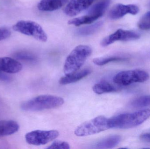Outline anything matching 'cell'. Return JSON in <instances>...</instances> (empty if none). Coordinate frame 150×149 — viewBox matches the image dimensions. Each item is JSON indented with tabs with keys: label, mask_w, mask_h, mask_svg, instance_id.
<instances>
[{
	"label": "cell",
	"mask_w": 150,
	"mask_h": 149,
	"mask_svg": "<svg viewBox=\"0 0 150 149\" xmlns=\"http://www.w3.org/2000/svg\"><path fill=\"white\" fill-rule=\"evenodd\" d=\"M150 116L149 109L121 114L108 119L109 129H126L134 127L143 123Z\"/></svg>",
	"instance_id": "6da1fadb"
},
{
	"label": "cell",
	"mask_w": 150,
	"mask_h": 149,
	"mask_svg": "<svg viewBox=\"0 0 150 149\" xmlns=\"http://www.w3.org/2000/svg\"><path fill=\"white\" fill-rule=\"evenodd\" d=\"M61 97L52 95H41L24 101L21 109L26 112H35L57 108L64 104Z\"/></svg>",
	"instance_id": "7a4b0ae2"
},
{
	"label": "cell",
	"mask_w": 150,
	"mask_h": 149,
	"mask_svg": "<svg viewBox=\"0 0 150 149\" xmlns=\"http://www.w3.org/2000/svg\"><path fill=\"white\" fill-rule=\"evenodd\" d=\"M92 52L91 47L80 45L75 47L67 58L64 66L66 75L77 72L81 68Z\"/></svg>",
	"instance_id": "3957f363"
},
{
	"label": "cell",
	"mask_w": 150,
	"mask_h": 149,
	"mask_svg": "<svg viewBox=\"0 0 150 149\" xmlns=\"http://www.w3.org/2000/svg\"><path fill=\"white\" fill-rule=\"evenodd\" d=\"M108 129V119L100 115L79 125L75 129L74 134L76 136L83 137L98 134Z\"/></svg>",
	"instance_id": "277c9868"
},
{
	"label": "cell",
	"mask_w": 150,
	"mask_h": 149,
	"mask_svg": "<svg viewBox=\"0 0 150 149\" xmlns=\"http://www.w3.org/2000/svg\"><path fill=\"white\" fill-rule=\"evenodd\" d=\"M13 30L26 36L33 37L42 42L47 40V36L42 27L36 22L21 20L13 25Z\"/></svg>",
	"instance_id": "5b68a950"
},
{
	"label": "cell",
	"mask_w": 150,
	"mask_h": 149,
	"mask_svg": "<svg viewBox=\"0 0 150 149\" xmlns=\"http://www.w3.org/2000/svg\"><path fill=\"white\" fill-rule=\"evenodd\" d=\"M149 78V73L141 70L123 71L116 74L113 79L115 84L127 86L135 83H142Z\"/></svg>",
	"instance_id": "8992f818"
},
{
	"label": "cell",
	"mask_w": 150,
	"mask_h": 149,
	"mask_svg": "<svg viewBox=\"0 0 150 149\" xmlns=\"http://www.w3.org/2000/svg\"><path fill=\"white\" fill-rule=\"evenodd\" d=\"M59 131L56 130H36L27 133L25 135L26 142L30 145H45L59 136Z\"/></svg>",
	"instance_id": "52a82bcc"
},
{
	"label": "cell",
	"mask_w": 150,
	"mask_h": 149,
	"mask_svg": "<svg viewBox=\"0 0 150 149\" xmlns=\"http://www.w3.org/2000/svg\"><path fill=\"white\" fill-rule=\"evenodd\" d=\"M140 36V34L134 31L119 29L114 33L104 38L100 45L103 47H106L116 41H133L139 39Z\"/></svg>",
	"instance_id": "ba28073f"
},
{
	"label": "cell",
	"mask_w": 150,
	"mask_h": 149,
	"mask_svg": "<svg viewBox=\"0 0 150 149\" xmlns=\"http://www.w3.org/2000/svg\"><path fill=\"white\" fill-rule=\"evenodd\" d=\"M139 8L135 4L117 3L112 7L108 13V16L112 20H117L127 14L136 15L139 12Z\"/></svg>",
	"instance_id": "9c48e42d"
},
{
	"label": "cell",
	"mask_w": 150,
	"mask_h": 149,
	"mask_svg": "<svg viewBox=\"0 0 150 149\" xmlns=\"http://www.w3.org/2000/svg\"><path fill=\"white\" fill-rule=\"evenodd\" d=\"M95 0H70L65 7L64 13L74 17L90 7Z\"/></svg>",
	"instance_id": "30bf717a"
},
{
	"label": "cell",
	"mask_w": 150,
	"mask_h": 149,
	"mask_svg": "<svg viewBox=\"0 0 150 149\" xmlns=\"http://www.w3.org/2000/svg\"><path fill=\"white\" fill-rule=\"evenodd\" d=\"M23 69V66L16 59L9 57H0V71L8 73L19 72Z\"/></svg>",
	"instance_id": "8fae6325"
},
{
	"label": "cell",
	"mask_w": 150,
	"mask_h": 149,
	"mask_svg": "<svg viewBox=\"0 0 150 149\" xmlns=\"http://www.w3.org/2000/svg\"><path fill=\"white\" fill-rule=\"evenodd\" d=\"M69 0H40L38 8L43 11H52L59 9L67 3Z\"/></svg>",
	"instance_id": "7c38bea8"
},
{
	"label": "cell",
	"mask_w": 150,
	"mask_h": 149,
	"mask_svg": "<svg viewBox=\"0 0 150 149\" xmlns=\"http://www.w3.org/2000/svg\"><path fill=\"white\" fill-rule=\"evenodd\" d=\"M19 125L12 120L0 121V137L13 134L18 131Z\"/></svg>",
	"instance_id": "4fadbf2b"
},
{
	"label": "cell",
	"mask_w": 150,
	"mask_h": 149,
	"mask_svg": "<svg viewBox=\"0 0 150 149\" xmlns=\"http://www.w3.org/2000/svg\"><path fill=\"white\" fill-rule=\"evenodd\" d=\"M91 72L90 69H85L80 71L76 72L72 74L66 75L60 79L59 84L62 85H69L77 82L88 76Z\"/></svg>",
	"instance_id": "5bb4252c"
},
{
	"label": "cell",
	"mask_w": 150,
	"mask_h": 149,
	"mask_svg": "<svg viewBox=\"0 0 150 149\" xmlns=\"http://www.w3.org/2000/svg\"><path fill=\"white\" fill-rule=\"evenodd\" d=\"M121 137L119 135H112L108 136L97 143L95 148L97 149H112L120 143Z\"/></svg>",
	"instance_id": "9a60e30c"
},
{
	"label": "cell",
	"mask_w": 150,
	"mask_h": 149,
	"mask_svg": "<svg viewBox=\"0 0 150 149\" xmlns=\"http://www.w3.org/2000/svg\"><path fill=\"white\" fill-rule=\"evenodd\" d=\"M100 17H101L100 16L87 14L85 15L70 19L68 22V23L69 24H72L76 26H79L83 24H91Z\"/></svg>",
	"instance_id": "2e32d148"
},
{
	"label": "cell",
	"mask_w": 150,
	"mask_h": 149,
	"mask_svg": "<svg viewBox=\"0 0 150 149\" xmlns=\"http://www.w3.org/2000/svg\"><path fill=\"white\" fill-rule=\"evenodd\" d=\"M110 3V0H102L93 5L88 11L89 15L102 16Z\"/></svg>",
	"instance_id": "e0dca14e"
},
{
	"label": "cell",
	"mask_w": 150,
	"mask_h": 149,
	"mask_svg": "<svg viewBox=\"0 0 150 149\" xmlns=\"http://www.w3.org/2000/svg\"><path fill=\"white\" fill-rule=\"evenodd\" d=\"M102 21L98 22L78 30L77 34L79 36H87L92 35L98 31L103 25Z\"/></svg>",
	"instance_id": "ac0fdd59"
},
{
	"label": "cell",
	"mask_w": 150,
	"mask_h": 149,
	"mask_svg": "<svg viewBox=\"0 0 150 149\" xmlns=\"http://www.w3.org/2000/svg\"><path fill=\"white\" fill-rule=\"evenodd\" d=\"M93 90L95 93L98 94L113 92L117 91L113 86L106 82L95 84L93 87Z\"/></svg>",
	"instance_id": "d6986e66"
},
{
	"label": "cell",
	"mask_w": 150,
	"mask_h": 149,
	"mask_svg": "<svg viewBox=\"0 0 150 149\" xmlns=\"http://www.w3.org/2000/svg\"><path fill=\"white\" fill-rule=\"evenodd\" d=\"M125 59L121 57L117 56H110V57H102L97 58L93 59L94 64L99 66L105 65L108 63L116 61H123Z\"/></svg>",
	"instance_id": "ffe728a7"
},
{
	"label": "cell",
	"mask_w": 150,
	"mask_h": 149,
	"mask_svg": "<svg viewBox=\"0 0 150 149\" xmlns=\"http://www.w3.org/2000/svg\"><path fill=\"white\" fill-rule=\"evenodd\" d=\"M14 56L16 59L23 61L34 62L37 60V57L35 55L27 52H18L15 53Z\"/></svg>",
	"instance_id": "44dd1931"
},
{
	"label": "cell",
	"mask_w": 150,
	"mask_h": 149,
	"mask_svg": "<svg viewBox=\"0 0 150 149\" xmlns=\"http://www.w3.org/2000/svg\"><path fill=\"white\" fill-rule=\"evenodd\" d=\"M131 105L134 107L141 108L150 106V95L142 96L132 101Z\"/></svg>",
	"instance_id": "7402d4cb"
},
{
	"label": "cell",
	"mask_w": 150,
	"mask_h": 149,
	"mask_svg": "<svg viewBox=\"0 0 150 149\" xmlns=\"http://www.w3.org/2000/svg\"><path fill=\"white\" fill-rule=\"evenodd\" d=\"M138 26L141 29H150V11L144 14L138 22Z\"/></svg>",
	"instance_id": "603a6c76"
},
{
	"label": "cell",
	"mask_w": 150,
	"mask_h": 149,
	"mask_svg": "<svg viewBox=\"0 0 150 149\" xmlns=\"http://www.w3.org/2000/svg\"><path fill=\"white\" fill-rule=\"evenodd\" d=\"M47 149H70V146L67 142L55 141L47 148Z\"/></svg>",
	"instance_id": "cb8c5ba5"
},
{
	"label": "cell",
	"mask_w": 150,
	"mask_h": 149,
	"mask_svg": "<svg viewBox=\"0 0 150 149\" xmlns=\"http://www.w3.org/2000/svg\"><path fill=\"white\" fill-rule=\"evenodd\" d=\"M11 31L6 27H0V41L6 39L10 36Z\"/></svg>",
	"instance_id": "d4e9b609"
},
{
	"label": "cell",
	"mask_w": 150,
	"mask_h": 149,
	"mask_svg": "<svg viewBox=\"0 0 150 149\" xmlns=\"http://www.w3.org/2000/svg\"><path fill=\"white\" fill-rule=\"evenodd\" d=\"M11 80V77L8 73L0 71V80L3 81H9Z\"/></svg>",
	"instance_id": "484cf974"
},
{
	"label": "cell",
	"mask_w": 150,
	"mask_h": 149,
	"mask_svg": "<svg viewBox=\"0 0 150 149\" xmlns=\"http://www.w3.org/2000/svg\"><path fill=\"white\" fill-rule=\"evenodd\" d=\"M140 139L143 141L150 142V133H147L141 135Z\"/></svg>",
	"instance_id": "4316f807"
}]
</instances>
